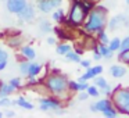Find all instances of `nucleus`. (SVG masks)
Masks as SVG:
<instances>
[{
  "label": "nucleus",
  "mask_w": 129,
  "mask_h": 118,
  "mask_svg": "<svg viewBox=\"0 0 129 118\" xmlns=\"http://www.w3.org/2000/svg\"><path fill=\"white\" fill-rule=\"evenodd\" d=\"M13 104V100L9 97H0V107H9Z\"/></svg>",
  "instance_id": "obj_32"
},
{
  "label": "nucleus",
  "mask_w": 129,
  "mask_h": 118,
  "mask_svg": "<svg viewBox=\"0 0 129 118\" xmlns=\"http://www.w3.org/2000/svg\"><path fill=\"white\" fill-rule=\"evenodd\" d=\"M92 2H93V3L96 4V3H97V2H100V0H92Z\"/></svg>",
  "instance_id": "obj_44"
},
{
  "label": "nucleus",
  "mask_w": 129,
  "mask_h": 118,
  "mask_svg": "<svg viewBox=\"0 0 129 118\" xmlns=\"http://www.w3.org/2000/svg\"><path fill=\"white\" fill-rule=\"evenodd\" d=\"M17 15H18V18H20V21H22V22H31V21H34L35 17H36V13H35L34 4L28 3L20 13H18Z\"/></svg>",
  "instance_id": "obj_6"
},
{
  "label": "nucleus",
  "mask_w": 129,
  "mask_h": 118,
  "mask_svg": "<svg viewBox=\"0 0 129 118\" xmlns=\"http://www.w3.org/2000/svg\"><path fill=\"white\" fill-rule=\"evenodd\" d=\"M36 7L40 13H43V14H49V13H51L54 10V7H53L50 0H36Z\"/></svg>",
  "instance_id": "obj_10"
},
{
  "label": "nucleus",
  "mask_w": 129,
  "mask_h": 118,
  "mask_svg": "<svg viewBox=\"0 0 129 118\" xmlns=\"http://www.w3.org/2000/svg\"><path fill=\"white\" fill-rule=\"evenodd\" d=\"M15 87L13 86L11 83H2L0 85V97H9L11 93H14L15 92Z\"/></svg>",
  "instance_id": "obj_15"
},
{
  "label": "nucleus",
  "mask_w": 129,
  "mask_h": 118,
  "mask_svg": "<svg viewBox=\"0 0 129 118\" xmlns=\"http://www.w3.org/2000/svg\"><path fill=\"white\" fill-rule=\"evenodd\" d=\"M43 65L39 64V63H36L35 60H32V61H29V68H28V74H26V76L28 78H31V76H38L40 74V71H42Z\"/></svg>",
  "instance_id": "obj_11"
},
{
  "label": "nucleus",
  "mask_w": 129,
  "mask_h": 118,
  "mask_svg": "<svg viewBox=\"0 0 129 118\" xmlns=\"http://www.w3.org/2000/svg\"><path fill=\"white\" fill-rule=\"evenodd\" d=\"M110 99L118 112L129 115V87H122L119 85L115 86L110 95Z\"/></svg>",
  "instance_id": "obj_3"
},
{
  "label": "nucleus",
  "mask_w": 129,
  "mask_h": 118,
  "mask_svg": "<svg viewBox=\"0 0 129 118\" xmlns=\"http://www.w3.org/2000/svg\"><path fill=\"white\" fill-rule=\"evenodd\" d=\"M97 47H99V53L103 56V58H106V60H111L112 57H114V53L115 51H112V50H110V47L107 45H101V43H99L97 42Z\"/></svg>",
  "instance_id": "obj_13"
},
{
  "label": "nucleus",
  "mask_w": 129,
  "mask_h": 118,
  "mask_svg": "<svg viewBox=\"0 0 129 118\" xmlns=\"http://www.w3.org/2000/svg\"><path fill=\"white\" fill-rule=\"evenodd\" d=\"M118 61L129 65V49H125V50L118 51Z\"/></svg>",
  "instance_id": "obj_21"
},
{
  "label": "nucleus",
  "mask_w": 129,
  "mask_h": 118,
  "mask_svg": "<svg viewBox=\"0 0 129 118\" xmlns=\"http://www.w3.org/2000/svg\"><path fill=\"white\" fill-rule=\"evenodd\" d=\"M86 92L89 95V97H99L100 96V89H99L96 85H87Z\"/></svg>",
  "instance_id": "obj_24"
},
{
  "label": "nucleus",
  "mask_w": 129,
  "mask_h": 118,
  "mask_svg": "<svg viewBox=\"0 0 129 118\" xmlns=\"http://www.w3.org/2000/svg\"><path fill=\"white\" fill-rule=\"evenodd\" d=\"M56 43H57V39H56V38H53V36H51V38H49V39H47V45L54 46Z\"/></svg>",
  "instance_id": "obj_41"
},
{
  "label": "nucleus",
  "mask_w": 129,
  "mask_h": 118,
  "mask_svg": "<svg viewBox=\"0 0 129 118\" xmlns=\"http://www.w3.org/2000/svg\"><path fill=\"white\" fill-rule=\"evenodd\" d=\"M122 25L129 26V18L125 14H118L115 17H112L111 20L107 21V26H108L110 31H115V29L121 28Z\"/></svg>",
  "instance_id": "obj_5"
},
{
  "label": "nucleus",
  "mask_w": 129,
  "mask_h": 118,
  "mask_svg": "<svg viewBox=\"0 0 129 118\" xmlns=\"http://www.w3.org/2000/svg\"><path fill=\"white\" fill-rule=\"evenodd\" d=\"M92 71H93V74H94V76H97V75H101L103 74V71H104V68H103V65H92Z\"/></svg>",
  "instance_id": "obj_31"
},
{
  "label": "nucleus",
  "mask_w": 129,
  "mask_h": 118,
  "mask_svg": "<svg viewBox=\"0 0 129 118\" xmlns=\"http://www.w3.org/2000/svg\"><path fill=\"white\" fill-rule=\"evenodd\" d=\"M20 53L21 56L24 57L25 60H28V61H32V60L36 58V50H35L32 46H21L20 47Z\"/></svg>",
  "instance_id": "obj_9"
},
{
  "label": "nucleus",
  "mask_w": 129,
  "mask_h": 118,
  "mask_svg": "<svg viewBox=\"0 0 129 118\" xmlns=\"http://www.w3.org/2000/svg\"><path fill=\"white\" fill-rule=\"evenodd\" d=\"M2 83H3V82H2V81H0V85H2Z\"/></svg>",
  "instance_id": "obj_48"
},
{
  "label": "nucleus",
  "mask_w": 129,
  "mask_h": 118,
  "mask_svg": "<svg viewBox=\"0 0 129 118\" xmlns=\"http://www.w3.org/2000/svg\"><path fill=\"white\" fill-rule=\"evenodd\" d=\"M75 51H76V53H78V54H79V56H82V54H83V53H85V51H83V50H82V49H79V47H75Z\"/></svg>",
  "instance_id": "obj_43"
},
{
  "label": "nucleus",
  "mask_w": 129,
  "mask_h": 118,
  "mask_svg": "<svg viewBox=\"0 0 129 118\" xmlns=\"http://www.w3.org/2000/svg\"><path fill=\"white\" fill-rule=\"evenodd\" d=\"M93 104H94L96 111H97V112H103L104 110H107V108H110V107H112V101H111V99H108V97L100 99V100H97L96 103H93Z\"/></svg>",
  "instance_id": "obj_12"
},
{
  "label": "nucleus",
  "mask_w": 129,
  "mask_h": 118,
  "mask_svg": "<svg viewBox=\"0 0 129 118\" xmlns=\"http://www.w3.org/2000/svg\"><path fill=\"white\" fill-rule=\"evenodd\" d=\"M89 99V95H87L86 90H81V92H78V100L79 101H85Z\"/></svg>",
  "instance_id": "obj_34"
},
{
  "label": "nucleus",
  "mask_w": 129,
  "mask_h": 118,
  "mask_svg": "<svg viewBox=\"0 0 129 118\" xmlns=\"http://www.w3.org/2000/svg\"><path fill=\"white\" fill-rule=\"evenodd\" d=\"M2 117H3V112H0V118H2Z\"/></svg>",
  "instance_id": "obj_45"
},
{
  "label": "nucleus",
  "mask_w": 129,
  "mask_h": 118,
  "mask_svg": "<svg viewBox=\"0 0 129 118\" xmlns=\"http://www.w3.org/2000/svg\"><path fill=\"white\" fill-rule=\"evenodd\" d=\"M101 58H103V56H101L99 51H93V60H94V61H100Z\"/></svg>",
  "instance_id": "obj_39"
},
{
  "label": "nucleus",
  "mask_w": 129,
  "mask_h": 118,
  "mask_svg": "<svg viewBox=\"0 0 129 118\" xmlns=\"http://www.w3.org/2000/svg\"><path fill=\"white\" fill-rule=\"evenodd\" d=\"M0 2H6V0H0Z\"/></svg>",
  "instance_id": "obj_47"
},
{
  "label": "nucleus",
  "mask_w": 129,
  "mask_h": 118,
  "mask_svg": "<svg viewBox=\"0 0 129 118\" xmlns=\"http://www.w3.org/2000/svg\"><path fill=\"white\" fill-rule=\"evenodd\" d=\"M65 13H64V10L61 9V7H58V9H56V11H51V20L54 21V22H64V24H67V21L68 20H65Z\"/></svg>",
  "instance_id": "obj_14"
},
{
  "label": "nucleus",
  "mask_w": 129,
  "mask_h": 118,
  "mask_svg": "<svg viewBox=\"0 0 129 118\" xmlns=\"http://www.w3.org/2000/svg\"><path fill=\"white\" fill-rule=\"evenodd\" d=\"M125 49H129V35L121 40V45H119V50H125Z\"/></svg>",
  "instance_id": "obj_33"
},
{
  "label": "nucleus",
  "mask_w": 129,
  "mask_h": 118,
  "mask_svg": "<svg viewBox=\"0 0 129 118\" xmlns=\"http://www.w3.org/2000/svg\"><path fill=\"white\" fill-rule=\"evenodd\" d=\"M94 78V74H93V71H92V68H86V72L85 74H82L81 76L78 78V81H92V79Z\"/></svg>",
  "instance_id": "obj_26"
},
{
  "label": "nucleus",
  "mask_w": 129,
  "mask_h": 118,
  "mask_svg": "<svg viewBox=\"0 0 129 118\" xmlns=\"http://www.w3.org/2000/svg\"><path fill=\"white\" fill-rule=\"evenodd\" d=\"M126 4H128V6H129V0H126Z\"/></svg>",
  "instance_id": "obj_46"
},
{
  "label": "nucleus",
  "mask_w": 129,
  "mask_h": 118,
  "mask_svg": "<svg viewBox=\"0 0 129 118\" xmlns=\"http://www.w3.org/2000/svg\"><path fill=\"white\" fill-rule=\"evenodd\" d=\"M92 81H93V85H96V86H97L100 90H101V89H104V87H107V86L110 85L108 82H107V79L104 78L103 75H97V76H94V78H93Z\"/></svg>",
  "instance_id": "obj_18"
},
{
  "label": "nucleus",
  "mask_w": 129,
  "mask_h": 118,
  "mask_svg": "<svg viewBox=\"0 0 129 118\" xmlns=\"http://www.w3.org/2000/svg\"><path fill=\"white\" fill-rule=\"evenodd\" d=\"M7 43H9V46H11V47H20L21 45H22V38L20 36V35H15V36H11L9 38V40H7Z\"/></svg>",
  "instance_id": "obj_22"
},
{
  "label": "nucleus",
  "mask_w": 129,
  "mask_h": 118,
  "mask_svg": "<svg viewBox=\"0 0 129 118\" xmlns=\"http://www.w3.org/2000/svg\"><path fill=\"white\" fill-rule=\"evenodd\" d=\"M51 4H53L54 9H58V7H61V4L64 3V0H50Z\"/></svg>",
  "instance_id": "obj_37"
},
{
  "label": "nucleus",
  "mask_w": 129,
  "mask_h": 118,
  "mask_svg": "<svg viewBox=\"0 0 129 118\" xmlns=\"http://www.w3.org/2000/svg\"><path fill=\"white\" fill-rule=\"evenodd\" d=\"M107 21H108V9L104 6H94L87 13L82 29L86 35L97 34L100 29H104L107 26Z\"/></svg>",
  "instance_id": "obj_1"
},
{
  "label": "nucleus",
  "mask_w": 129,
  "mask_h": 118,
  "mask_svg": "<svg viewBox=\"0 0 129 118\" xmlns=\"http://www.w3.org/2000/svg\"><path fill=\"white\" fill-rule=\"evenodd\" d=\"M119 45H121L119 38H112V39H110L108 47H110V50H112V51H118L119 50Z\"/></svg>",
  "instance_id": "obj_25"
},
{
  "label": "nucleus",
  "mask_w": 129,
  "mask_h": 118,
  "mask_svg": "<svg viewBox=\"0 0 129 118\" xmlns=\"http://www.w3.org/2000/svg\"><path fill=\"white\" fill-rule=\"evenodd\" d=\"M111 92H112V87H111V85H108L107 87H104V89L100 90V95H103V96H110V95H111Z\"/></svg>",
  "instance_id": "obj_36"
},
{
  "label": "nucleus",
  "mask_w": 129,
  "mask_h": 118,
  "mask_svg": "<svg viewBox=\"0 0 129 118\" xmlns=\"http://www.w3.org/2000/svg\"><path fill=\"white\" fill-rule=\"evenodd\" d=\"M9 83H11L13 86L15 87V89H20L21 86H22V83H21V78H18V76H15V78H11L9 81Z\"/></svg>",
  "instance_id": "obj_30"
},
{
  "label": "nucleus",
  "mask_w": 129,
  "mask_h": 118,
  "mask_svg": "<svg viewBox=\"0 0 129 118\" xmlns=\"http://www.w3.org/2000/svg\"><path fill=\"white\" fill-rule=\"evenodd\" d=\"M68 81H70V79H68L67 75H64V74L51 72V74H49L46 78H43V83H45L43 86L46 87V90H47L50 95L56 96L57 99L61 100V99L70 92V89H68Z\"/></svg>",
  "instance_id": "obj_2"
},
{
  "label": "nucleus",
  "mask_w": 129,
  "mask_h": 118,
  "mask_svg": "<svg viewBox=\"0 0 129 118\" xmlns=\"http://www.w3.org/2000/svg\"><path fill=\"white\" fill-rule=\"evenodd\" d=\"M0 60H9V53L3 49H0Z\"/></svg>",
  "instance_id": "obj_38"
},
{
  "label": "nucleus",
  "mask_w": 129,
  "mask_h": 118,
  "mask_svg": "<svg viewBox=\"0 0 129 118\" xmlns=\"http://www.w3.org/2000/svg\"><path fill=\"white\" fill-rule=\"evenodd\" d=\"M39 29L40 34H50L53 32V26H51V22L46 18H40L39 20Z\"/></svg>",
  "instance_id": "obj_16"
},
{
  "label": "nucleus",
  "mask_w": 129,
  "mask_h": 118,
  "mask_svg": "<svg viewBox=\"0 0 129 118\" xmlns=\"http://www.w3.org/2000/svg\"><path fill=\"white\" fill-rule=\"evenodd\" d=\"M7 67V60H0V72Z\"/></svg>",
  "instance_id": "obj_40"
},
{
  "label": "nucleus",
  "mask_w": 129,
  "mask_h": 118,
  "mask_svg": "<svg viewBox=\"0 0 129 118\" xmlns=\"http://www.w3.org/2000/svg\"><path fill=\"white\" fill-rule=\"evenodd\" d=\"M79 65H81L82 68H85V70H86V68H90V67H92V61H90V60H82V58H81Z\"/></svg>",
  "instance_id": "obj_35"
},
{
  "label": "nucleus",
  "mask_w": 129,
  "mask_h": 118,
  "mask_svg": "<svg viewBox=\"0 0 129 118\" xmlns=\"http://www.w3.org/2000/svg\"><path fill=\"white\" fill-rule=\"evenodd\" d=\"M118 114H119V112L117 111V108H115L114 106L110 107V108H107V110H104V111H103V115H104V117H107V118H115Z\"/></svg>",
  "instance_id": "obj_27"
},
{
  "label": "nucleus",
  "mask_w": 129,
  "mask_h": 118,
  "mask_svg": "<svg viewBox=\"0 0 129 118\" xmlns=\"http://www.w3.org/2000/svg\"><path fill=\"white\" fill-rule=\"evenodd\" d=\"M89 82L87 81H76V92H81V90H86Z\"/></svg>",
  "instance_id": "obj_29"
},
{
  "label": "nucleus",
  "mask_w": 129,
  "mask_h": 118,
  "mask_svg": "<svg viewBox=\"0 0 129 118\" xmlns=\"http://www.w3.org/2000/svg\"><path fill=\"white\" fill-rule=\"evenodd\" d=\"M64 57H65V60H68V61H72V63H79V61H81V56H79V54L76 53L75 50H70Z\"/></svg>",
  "instance_id": "obj_23"
},
{
  "label": "nucleus",
  "mask_w": 129,
  "mask_h": 118,
  "mask_svg": "<svg viewBox=\"0 0 129 118\" xmlns=\"http://www.w3.org/2000/svg\"><path fill=\"white\" fill-rule=\"evenodd\" d=\"M28 4V0H6L7 11L11 14H18Z\"/></svg>",
  "instance_id": "obj_7"
},
{
  "label": "nucleus",
  "mask_w": 129,
  "mask_h": 118,
  "mask_svg": "<svg viewBox=\"0 0 129 118\" xmlns=\"http://www.w3.org/2000/svg\"><path fill=\"white\" fill-rule=\"evenodd\" d=\"M15 104H17V106H20L21 108H24V110H34V107H35L34 104H32L31 101L26 100L24 96H20V97L15 100Z\"/></svg>",
  "instance_id": "obj_17"
},
{
  "label": "nucleus",
  "mask_w": 129,
  "mask_h": 118,
  "mask_svg": "<svg viewBox=\"0 0 129 118\" xmlns=\"http://www.w3.org/2000/svg\"><path fill=\"white\" fill-rule=\"evenodd\" d=\"M70 50H72V46H71L70 43H67V42L60 43V45H57V47H56V53L58 54V56H65Z\"/></svg>",
  "instance_id": "obj_19"
},
{
  "label": "nucleus",
  "mask_w": 129,
  "mask_h": 118,
  "mask_svg": "<svg viewBox=\"0 0 129 118\" xmlns=\"http://www.w3.org/2000/svg\"><path fill=\"white\" fill-rule=\"evenodd\" d=\"M4 115H6V117H14V115H15V112L13 111V110H7V111L4 112Z\"/></svg>",
  "instance_id": "obj_42"
},
{
  "label": "nucleus",
  "mask_w": 129,
  "mask_h": 118,
  "mask_svg": "<svg viewBox=\"0 0 129 118\" xmlns=\"http://www.w3.org/2000/svg\"><path fill=\"white\" fill-rule=\"evenodd\" d=\"M126 72H128V70H126L122 64H114V65L110 67V75L115 79L123 78V76L126 75Z\"/></svg>",
  "instance_id": "obj_8"
},
{
  "label": "nucleus",
  "mask_w": 129,
  "mask_h": 118,
  "mask_svg": "<svg viewBox=\"0 0 129 118\" xmlns=\"http://www.w3.org/2000/svg\"><path fill=\"white\" fill-rule=\"evenodd\" d=\"M96 35H97V42H99V43L108 46L110 38H108V35H107V32H106V28H104V29H100V31H99Z\"/></svg>",
  "instance_id": "obj_20"
},
{
  "label": "nucleus",
  "mask_w": 129,
  "mask_h": 118,
  "mask_svg": "<svg viewBox=\"0 0 129 118\" xmlns=\"http://www.w3.org/2000/svg\"><path fill=\"white\" fill-rule=\"evenodd\" d=\"M28 68H29V61L28 60H24V61L20 63V65H18V70H20V72L22 74V75L26 76V74H28Z\"/></svg>",
  "instance_id": "obj_28"
},
{
  "label": "nucleus",
  "mask_w": 129,
  "mask_h": 118,
  "mask_svg": "<svg viewBox=\"0 0 129 118\" xmlns=\"http://www.w3.org/2000/svg\"><path fill=\"white\" fill-rule=\"evenodd\" d=\"M62 107V103L57 97H42L39 99V108L42 111H51V110H58Z\"/></svg>",
  "instance_id": "obj_4"
}]
</instances>
